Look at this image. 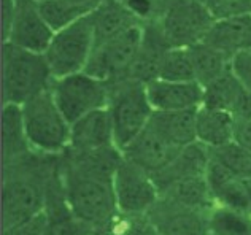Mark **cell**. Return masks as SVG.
I'll use <instances>...</instances> for the list:
<instances>
[{
    "label": "cell",
    "instance_id": "6da1fadb",
    "mask_svg": "<svg viewBox=\"0 0 251 235\" xmlns=\"http://www.w3.org/2000/svg\"><path fill=\"white\" fill-rule=\"evenodd\" d=\"M123 161L116 146L97 151L65 149L59 154L62 185L70 210L96 232L118 213L113 175Z\"/></svg>",
    "mask_w": 251,
    "mask_h": 235
},
{
    "label": "cell",
    "instance_id": "7a4b0ae2",
    "mask_svg": "<svg viewBox=\"0 0 251 235\" xmlns=\"http://www.w3.org/2000/svg\"><path fill=\"white\" fill-rule=\"evenodd\" d=\"M59 167V154L30 151L24 158L3 164L2 227L10 231L45 212L46 189Z\"/></svg>",
    "mask_w": 251,
    "mask_h": 235
},
{
    "label": "cell",
    "instance_id": "3957f363",
    "mask_svg": "<svg viewBox=\"0 0 251 235\" xmlns=\"http://www.w3.org/2000/svg\"><path fill=\"white\" fill-rule=\"evenodd\" d=\"M54 81L45 54L3 43L2 94L3 105H24L32 97L50 91Z\"/></svg>",
    "mask_w": 251,
    "mask_h": 235
},
{
    "label": "cell",
    "instance_id": "277c9868",
    "mask_svg": "<svg viewBox=\"0 0 251 235\" xmlns=\"http://www.w3.org/2000/svg\"><path fill=\"white\" fill-rule=\"evenodd\" d=\"M107 110L115 132V145L123 149L148 126L154 110L151 107L147 86L129 78L110 81Z\"/></svg>",
    "mask_w": 251,
    "mask_h": 235
},
{
    "label": "cell",
    "instance_id": "5b68a950",
    "mask_svg": "<svg viewBox=\"0 0 251 235\" xmlns=\"http://www.w3.org/2000/svg\"><path fill=\"white\" fill-rule=\"evenodd\" d=\"M30 148L42 154H62L70 145L72 124L64 116L51 89L21 105Z\"/></svg>",
    "mask_w": 251,
    "mask_h": 235
},
{
    "label": "cell",
    "instance_id": "8992f818",
    "mask_svg": "<svg viewBox=\"0 0 251 235\" xmlns=\"http://www.w3.org/2000/svg\"><path fill=\"white\" fill-rule=\"evenodd\" d=\"M94 27L89 16L57 30L45 51L54 80L84 71L94 51Z\"/></svg>",
    "mask_w": 251,
    "mask_h": 235
},
{
    "label": "cell",
    "instance_id": "52a82bcc",
    "mask_svg": "<svg viewBox=\"0 0 251 235\" xmlns=\"http://www.w3.org/2000/svg\"><path fill=\"white\" fill-rule=\"evenodd\" d=\"M51 93L70 124L108 105V84L86 71L56 78Z\"/></svg>",
    "mask_w": 251,
    "mask_h": 235
},
{
    "label": "cell",
    "instance_id": "ba28073f",
    "mask_svg": "<svg viewBox=\"0 0 251 235\" xmlns=\"http://www.w3.org/2000/svg\"><path fill=\"white\" fill-rule=\"evenodd\" d=\"M143 25L134 24L121 34L96 45L84 71L105 83L120 80L135 61L143 42Z\"/></svg>",
    "mask_w": 251,
    "mask_h": 235
},
{
    "label": "cell",
    "instance_id": "9c48e42d",
    "mask_svg": "<svg viewBox=\"0 0 251 235\" xmlns=\"http://www.w3.org/2000/svg\"><path fill=\"white\" fill-rule=\"evenodd\" d=\"M215 21L199 0H174L159 27L169 48H191L205 42Z\"/></svg>",
    "mask_w": 251,
    "mask_h": 235
},
{
    "label": "cell",
    "instance_id": "30bf717a",
    "mask_svg": "<svg viewBox=\"0 0 251 235\" xmlns=\"http://www.w3.org/2000/svg\"><path fill=\"white\" fill-rule=\"evenodd\" d=\"M113 189L121 213L148 214L159 200V189L153 176L124 158L113 175Z\"/></svg>",
    "mask_w": 251,
    "mask_h": 235
},
{
    "label": "cell",
    "instance_id": "8fae6325",
    "mask_svg": "<svg viewBox=\"0 0 251 235\" xmlns=\"http://www.w3.org/2000/svg\"><path fill=\"white\" fill-rule=\"evenodd\" d=\"M56 32L45 21L38 3L34 0H15V15L3 43L21 49L45 54Z\"/></svg>",
    "mask_w": 251,
    "mask_h": 235
},
{
    "label": "cell",
    "instance_id": "7c38bea8",
    "mask_svg": "<svg viewBox=\"0 0 251 235\" xmlns=\"http://www.w3.org/2000/svg\"><path fill=\"white\" fill-rule=\"evenodd\" d=\"M147 216L157 235H208L210 213L193 210L169 199L159 197Z\"/></svg>",
    "mask_w": 251,
    "mask_h": 235
},
{
    "label": "cell",
    "instance_id": "4fadbf2b",
    "mask_svg": "<svg viewBox=\"0 0 251 235\" xmlns=\"http://www.w3.org/2000/svg\"><path fill=\"white\" fill-rule=\"evenodd\" d=\"M147 94L154 112H184L203 105V86L197 81L154 80L147 84Z\"/></svg>",
    "mask_w": 251,
    "mask_h": 235
},
{
    "label": "cell",
    "instance_id": "5bb4252c",
    "mask_svg": "<svg viewBox=\"0 0 251 235\" xmlns=\"http://www.w3.org/2000/svg\"><path fill=\"white\" fill-rule=\"evenodd\" d=\"M178 149L180 148L170 145L153 127L147 126L127 146L121 149V153L124 159L134 162L153 176L175 158Z\"/></svg>",
    "mask_w": 251,
    "mask_h": 235
},
{
    "label": "cell",
    "instance_id": "9a60e30c",
    "mask_svg": "<svg viewBox=\"0 0 251 235\" xmlns=\"http://www.w3.org/2000/svg\"><path fill=\"white\" fill-rule=\"evenodd\" d=\"M234 115L237 121L251 118V91L237 80L232 71H226L218 80L203 88V105Z\"/></svg>",
    "mask_w": 251,
    "mask_h": 235
},
{
    "label": "cell",
    "instance_id": "2e32d148",
    "mask_svg": "<svg viewBox=\"0 0 251 235\" xmlns=\"http://www.w3.org/2000/svg\"><path fill=\"white\" fill-rule=\"evenodd\" d=\"M210 161L211 149L199 141H194L178 149L175 158L161 172L153 175V180L161 192L162 189L169 188L176 181L194 178V176H203L207 173Z\"/></svg>",
    "mask_w": 251,
    "mask_h": 235
},
{
    "label": "cell",
    "instance_id": "e0dca14e",
    "mask_svg": "<svg viewBox=\"0 0 251 235\" xmlns=\"http://www.w3.org/2000/svg\"><path fill=\"white\" fill-rule=\"evenodd\" d=\"M115 145V132L107 108L96 110L80 118L70 127V145L74 151H97Z\"/></svg>",
    "mask_w": 251,
    "mask_h": 235
},
{
    "label": "cell",
    "instance_id": "ac0fdd59",
    "mask_svg": "<svg viewBox=\"0 0 251 235\" xmlns=\"http://www.w3.org/2000/svg\"><path fill=\"white\" fill-rule=\"evenodd\" d=\"M205 178L210 185L211 192H213L216 205L230 208V210L251 213L245 180L230 173L226 167H223L213 158L210 161Z\"/></svg>",
    "mask_w": 251,
    "mask_h": 235
},
{
    "label": "cell",
    "instance_id": "d6986e66",
    "mask_svg": "<svg viewBox=\"0 0 251 235\" xmlns=\"http://www.w3.org/2000/svg\"><path fill=\"white\" fill-rule=\"evenodd\" d=\"M205 43L232 59L237 53L251 48V13L215 21Z\"/></svg>",
    "mask_w": 251,
    "mask_h": 235
},
{
    "label": "cell",
    "instance_id": "ffe728a7",
    "mask_svg": "<svg viewBox=\"0 0 251 235\" xmlns=\"http://www.w3.org/2000/svg\"><path fill=\"white\" fill-rule=\"evenodd\" d=\"M237 119L234 115L216 108L201 107L196 113V137L197 141L210 149L235 140Z\"/></svg>",
    "mask_w": 251,
    "mask_h": 235
},
{
    "label": "cell",
    "instance_id": "44dd1931",
    "mask_svg": "<svg viewBox=\"0 0 251 235\" xmlns=\"http://www.w3.org/2000/svg\"><path fill=\"white\" fill-rule=\"evenodd\" d=\"M199 110V108H197ZM197 110L184 112H154L148 122L162 139L175 148L188 146L197 141L196 137V113Z\"/></svg>",
    "mask_w": 251,
    "mask_h": 235
},
{
    "label": "cell",
    "instance_id": "7402d4cb",
    "mask_svg": "<svg viewBox=\"0 0 251 235\" xmlns=\"http://www.w3.org/2000/svg\"><path fill=\"white\" fill-rule=\"evenodd\" d=\"M34 149L25 135L21 105L5 103L2 110V158L3 164L24 158Z\"/></svg>",
    "mask_w": 251,
    "mask_h": 235
},
{
    "label": "cell",
    "instance_id": "603a6c76",
    "mask_svg": "<svg viewBox=\"0 0 251 235\" xmlns=\"http://www.w3.org/2000/svg\"><path fill=\"white\" fill-rule=\"evenodd\" d=\"M159 197L169 199L175 204L203 213H210L216 207L213 192H211L205 175L176 181L169 188L162 189Z\"/></svg>",
    "mask_w": 251,
    "mask_h": 235
},
{
    "label": "cell",
    "instance_id": "cb8c5ba5",
    "mask_svg": "<svg viewBox=\"0 0 251 235\" xmlns=\"http://www.w3.org/2000/svg\"><path fill=\"white\" fill-rule=\"evenodd\" d=\"M108 0H42L38 2L45 21L57 32L78 19L91 16Z\"/></svg>",
    "mask_w": 251,
    "mask_h": 235
},
{
    "label": "cell",
    "instance_id": "d4e9b609",
    "mask_svg": "<svg viewBox=\"0 0 251 235\" xmlns=\"http://www.w3.org/2000/svg\"><path fill=\"white\" fill-rule=\"evenodd\" d=\"M89 18H91L92 27H94L96 45L121 34V32L132 27L134 24H140V23H137V19L132 16L124 6L118 3L116 0L105 2L100 8H97Z\"/></svg>",
    "mask_w": 251,
    "mask_h": 235
},
{
    "label": "cell",
    "instance_id": "484cf974",
    "mask_svg": "<svg viewBox=\"0 0 251 235\" xmlns=\"http://www.w3.org/2000/svg\"><path fill=\"white\" fill-rule=\"evenodd\" d=\"M189 51L193 57L196 81L203 88L230 70V57L205 42L191 47Z\"/></svg>",
    "mask_w": 251,
    "mask_h": 235
},
{
    "label": "cell",
    "instance_id": "4316f807",
    "mask_svg": "<svg viewBox=\"0 0 251 235\" xmlns=\"http://www.w3.org/2000/svg\"><path fill=\"white\" fill-rule=\"evenodd\" d=\"M208 234L251 235V213L216 205L208 216Z\"/></svg>",
    "mask_w": 251,
    "mask_h": 235
},
{
    "label": "cell",
    "instance_id": "83f0119b",
    "mask_svg": "<svg viewBox=\"0 0 251 235\" xmlns=\"http://www.w3.org/2000/svg\"><path fill=\"white\" fill-rule=\"evenodd\" d=\"M157 80L196 81L193 57H191L189 48H170L161 61Z\"/></svg>",
    "mask_w": 251,
    "mask_h": 235
},
{
    "label": "cell",
    "instance_id": "f1b7e54d",
    "mask_svg": "<svg viewBox=\"0 0 251 235\" xmlns=\"http://www.w3.org/2000/svg\"><path fill=\"white\" fill-rule=\"evenodd\" d=\"M211 158L239 178L245 181L251 178V153L237 141H230L224 146L211 149Z\"/></svg>",
    "mask_w": 251,
    "mask_h": 235
},
{
    "label": "cell",
    "instance_id": "f546056e",
    "mask_svg": "<svg viewBox=\"0 0 251 235\" xmlns=\"http://www.w3.org/2000/svg\"><path fill=\"white\" fill-rule=\"evenodd\" d=\"M96 235H154V229L147 214L118 212L96 232Z\"/></svg>",
    "mask_w": 251,
    "mask_h": 235
},
{
    "label": "cell",
    "instance_id": "4dcf8cb0",
    "mask_svg": "<svg viewBox=\"0 0 251 235\" xmlns=\"http://www.w3.org/2000/svg\"><path fill=\"white\" fill-rule=\"evenodd\" d=\"M142 25L159 24L174 0H116Z\"/></svg>",
    "mask_w": 251,
    "mask_h": 235
},
{
    "label": "cell",
    "instance_id": "1f68e13d",
    "mask_svg": "<svg viewBox=\"0 0 251 235\" xmlns=\"http://www.w3.org/2000/svg\"><path fill=\"white\" fill-rule=\"evenodd\" d=\"M216 21L251 13V0H199Z\"/></svg>",
    "mask_w": 251,
    "mask_h": 235
},
{
    "label": "cell",
    "instance_id": "d6a6232c",
    "mask_svg": "<svg viewBox=\"0 0 251 235\" xmlns=\"http://www.w3.org/2000/svg\"><path fill=\"white\" fill-rule=\"evenodd\" d=\"M230 71L243 86L251 91V48L240 51L230 59Z\"/></svg>",
    "mask_w": 251,
    "mask_h": 235
},
{
    "label": "cell",
    "instance_id": "836d02e7",
    "mask_svg": "<svg viewBox=\"0 0 251 235\" xmlns=\"http://www.w3.org/2000/svg\"><path fill=\"white\" fill-rule=\"evenodd\" d=\"M46 232V218L45 213L34 218L29 223H24L10 231H3V235H45Z\"/></svg>",
    "mask_w": 251,
    "mask_h": 235
},
{
    "label": "cell",
    "instance_id": "e575fe53",
    "mask_svg": "<svg viewBox=\"0 0 251 235\" xmlns=\"http://www.w3.org/2000/svg\"><path fill=\"white\" fill-rule=\"evenodd\" d=\"M240 146L251 153V118L243 121H237V129H235V140Z\"/></svg>",
    "mask_w": 251,
    "mask_h": 235
},
{
    "label": "cell",
    "instance_id": "d590c367",
    "mask_svg": "<svg viewBox=\"0 0 251 235\" xmlns=\"http://www.w3.org/2000/svg\"><path fill=\"white\" fill-rule=\"evenodd\" d=\"M247 189H248V197H250V207H251V178L247 180Z\"/></svg>",
    "mask_w": 251,
    "mask_h": 235
},
{
    "label": "cell",
    "instance_id": "8d00e7d4",
    "mask_svg": "<svg viewBox=\"0 0 251 235\" xmlns=\"http://www.w3.org/2000/svg\"><path fill=\"white\" fill-rule=\"evenodd\" d=\"M34 2H37V3H38V2H42V0H34Z\"/></svg>",
    "mask_w": 251,
    "mask_h": 235
},
{
    "label": "cell",
    "instance_id": "74e56055",
    "mask_svg": "<svg viewBox=\"0 0 251 235\" xmlns=\"http://www.w3.org/2000/svg\"><path fill=\"white\" fill-rule=\"evenodd\" d=\"M208 235H213V234H208Z\"/></svg>",
    "mask_w": 251,
    "mask_h": 235
},
{
    "label": "cell",
    "instance_id": "f35d334b",
    "mask_svg": "<svg viewBox=\"0 0 251 235\" xmlns=\"http://www.w3.org/2000/svg\"><path fill=\"white\" fill-rule=\"evenodd\" d=\"M154 235H157V234H156V232H154Z\"/></svg>",
    "mask_w": 251,
    "mask_h": 235
}]
</instances>
